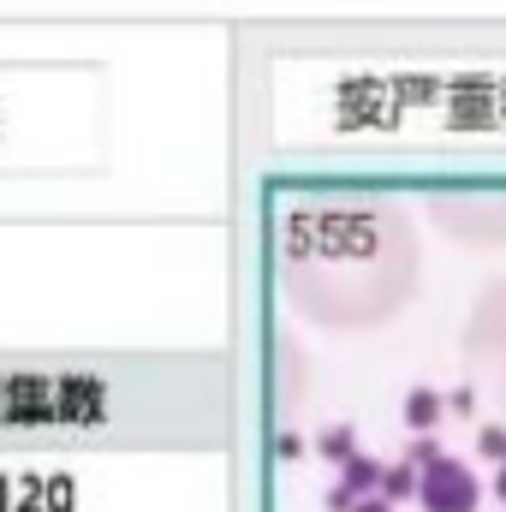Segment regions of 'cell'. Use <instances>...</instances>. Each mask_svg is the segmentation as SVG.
I'll return each instance as SVG.
<instances>
[{
  "label": "cell",
  "instance_id": "6da1fadb",
  "mask_svg": "<svg viewBox=\"0 0 506 512\" xmlns=\"http://www.w3.org/2000/svg\"><path fill=\"white\" fill-rule=\"evenodd\" d=\"M465 364L483 387H495L506 399V280H495L477 304H471V328H465Z\"/></svg>",
  "mask_w": 506,
  "mask_h": 512
},
{
  "label": "cell",
  "instance_id": "7a4b0ae2",
  "mask_svg": "<svg viewBox=\"0 0 506 512\" xmlns=\"http://www.w3.org/2000/svg\"><path fill=\"white\" fill-rule=\"evenodd\" d=\"M429 215L459 245H506V197H441Z\"/></svg>",
  "mask_w": 506,
  "mask_h": 512
},
{
  "label": "cell",
  "instance_id": "3957f363",
  "mask_svg": "<svg viewBox=\"0 0 506 512\" xmlns=\"http://www.w3.org/2000/svg\"><path fill=\"white\" fill-rule=\"evenodd\" d=\"M417 507L423 512H477L483 507V483H477V471L465 465V459H441V465H429L423 471V489H417Z\"/></svg>",
  "mask_w": 506,
  "mask_h": 512
},
{
  "label": "cell",
  "instance_id": "277c9868",
  "mask_svg": "<svg viewBox=\"0 0 506 512\" xmlns=\"http://www.w3.org/2000/svg\"><path fill=\"white\" fill-rule=\"evenodd\" d=\"M441 417H447V393H435V387H411V393H405V423H411V435H435Z\"/></svg>",
  "mask_w": 506,
  "mask_h": 512
},
{
  "label": "cell",
  "instance_id": "5b68a950",
  "mask_svg": "<svg viewBox=\"0 0 506 512\" xmlns=\"http://www.w3.org/2000/svg\"><path fill=\"white\" fill-rule=\"evenodd\" d=\"M417 489H423V471H417V465H405V459H399V465L387 471V483H381V495H387V501H417Z\"/></svg>",
  "mask_w": 506,
  "mask_h": 512
},
{
  "label": "cell",
  "instance_id": "8992f818",
  "mask_svg": "<svg viewBox=\"0 0 506 512\" xmlns=\"http://www.w3.org/2000/svg\"><path fill=\"white\" fill-rule=\"evenodd\" d=\"M477 459H489L495 471L506 465V423H477Z\"/></svg>",
  "mask_w": 506,
  "mask_h": 512
},
{
  "label": "cell",
  "instance_id": "52a82bcc",
  "mask_svg": "<svg viewBox=\"0 0 506 512\" xmlns=\"http://www.w3.org/2000/svg\"><path fill=\"white\" fill-rule=\"evenodd\" d=\"M322 453L352 465V459H358V435H352V429H322Z\"/></svg>",
  "mask_w": 506,
  "mask_h": 512
},
{
  "label": "cell",
  "instance_id": "ba28073f",
  "mask_svg": "<svg viewBox=\"0 0 506 512\" xmlns=\"http://www.w3.org/2000/svg\"><path fill=\"white\" fill-rule=\"evenodd\" d=\"M471 405H477V387H453L447 393V411H471Z\"/></svg>",
  "mask_w": 506,
  "mask_h": 512
},
{
  "label": "cell",
  "instance_id": "9c48e42d",
  "mask_svg": "<svg viewBox=\"0 0 506 512\" xmlns=\"http://www.w3.org/2000/svg\"><path fill=\"white\" fill-rule=\"evenodd\" d=\"M352 512H393V501H387V495H370V501H358Z\"/></svg>",
  "mask_w": 506,
  "mask_h": 512
},
{
  "label": "cell",
  "instance_id": "30bf717a",
  "mask_svg": "<svg viewBox=\"0 0 506 512\" xmlns=\"http://www.w3.org/2000/svg\"><path fill=\"white\" fill-rule=\"evenodd\" d=\"M489 495H495V501H501V507H506V465H501V471H495V477H489Z\"/></svg>",
  "mask_w": 506,
  "mask_h": 512
}]
</instances>
